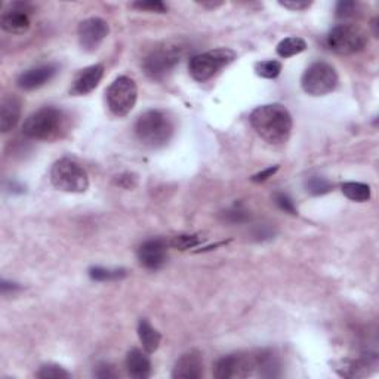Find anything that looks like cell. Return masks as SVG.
<instances>
[{
	"instance_id": "1",
	"label": "cell",
	"mask_w": 379,
	"mask_h": 379,
	"mask_svg": "<svg viewBox=\"0 0 379 379\" xmlns=\"http://www.w3.org/2000/svg\"><path fill=\"white\" fill-rule=\"evenodd\" d=\"M249 120L256 134L268 144L282 145L290 137L292 116L282 104L259 106L251 113Z\"/></svg>"
},
{
	"instance_id": "2",
	"label": "cell",
	"mask_w": 379,
	"mask_h": 379,
	"mask_svg": "<svg viewBox=\"0 0 379 379\" xmlns=\"http://www.w3.org/2000/svg\"><path fill=\"white\" fill-rule=\"evenodd\" d=\"M135 135L142 145L160 148L171 141L174 135V122L162 110H148L138 118Z\"/></svg>"
},
{
	"instance_id": "3",
	"label": "cell",
	"mask_w": 379,
	"mask_h": 379,
	"mask_svg": "<svg viewBox=\"0 0 379 379\" xmlns=\"http://www.w3.org/2000/svg\"><path fill=\"white\" fill-rule=\"evenodd\" d=\"M184 52L186 46L181 42H164L156 46L142 62L145 74L154 80H162L176 67Z\"/></svg>"
},
{
	"instance_id": "4",
	"label": "cell",
	"mask_w": 379,
	"mask_h": 379,
	"mask_svg": "<svg viewBox=\"0 0 379 379\" xmlns=\"http://www.w3.org/2000/svg\"><path fill=\"white\" fill-rule=\"evenodd\" d=\"M64 125L62 111L55 107H43L31 113L23 125V134L31 140L49 141L60 135Z\"/></svg>"
},
{
	"instance_id": "5",
	"label": "cell",
	"mask_w": 379,
	"mask_h": 379,
	"mask_svg": "<svg viewBox=\"0 0 379 379\" xmlns=\"http://www.w3.org/2000/svg\"><path fill=\"white\" fill-rule=\"evenodd\" d=\"M51 183L64 193H85L89 188V176L77 162L64 157L54 163Z\"/></svg>"
},
{
	"instance_id": "6",
	"label": "cell",
	"mask_w": 379,
	"mask_h": 379,
	"mask_svg": "<svg viewBox=\"0 0 379 379\" xmlns=\"http://www.w3.org/2000/svg\"><path fill=\"white\" fill-rule=\"evenodd\" d=\"M236 57V52L228 47L212 49V51L194 55L188 62V70L194 80L203 84L232 64Z\"/></svg>"
},
{
	"instance_id": "7",
	"label": "cell",
	"mask_w": 379,
	"mask_h": 379,
	"mask_svg": "<svg viewBox=\"0 0 379 379\" xmlns=\"http://www.w3.org/2000/svg\"><path fill=\"white\" fill-rule=\"evenodd\" d=\"M338 73L329 62L319 61L311 64L301 79L302 89L312 96L331 94L338 86Z\"/></svg>"
},
{
	"instance_id": "8",
	"label": "cell",
	"mask_w": 379,
	"mask_h": 379,
	"mask_svg": "<svg viewBox=\"0 0 379 379\" xmlns=\"http://www.w3.org/2000/svg\"><path fill=\"white\" fill-rule=\"evenodd\" d=\"M327 46L339 55H353L363 51L368 45L366 33L357 26L341 24L327 35Z\"/></svg>"
},
{
	"instance_id": "9",
	"label": "cell",
	"mask_w": 379,
	"mask_h": 379,
	"mask_svg": "<svg viewBox=\"0 0 379 379\" xmlns=\"http://www.w3.org/2000/svg\"><path fill=\"white\" fill-rule=\"evenodd\" d=\"M107 106L118 118L128 116L137 104L138 88L134 80L128 76H120L113 81L106 92Z\"/></svg>"
},
{
	"instance_id": "10",
	"label": "cell",
	"mask_w": 379,
	"mask_h": 379,
	"mask_svg": "<svg viewBox=\"0 0 379 379\" xmlns=\"http://www.w3.org/2000/svg\"><path fill=\"white\" fill-rule=\"evenodd\" d=\"M256 370V357L252 354H228L217 360L213 376L218 379L248 378Z\"/></svg>"
},
{
	"instance_id": "11",
	"label": "cell",
	"mask_w": 379,
	"mask_h": 379,
	"mask_svg": "<svg viewBox=\"0 0 379 379\" xmlns=\"http://www.w3.org/2000/svg\"><path fill=\"white\" fill-rule=\"evenodd\" d=\"M108 24L103 18H88L79 24V43L85 51L94 52L108 36Z\"/></svg>"
},
{
	"instance_id": "12",
	"label": "cell",
	"mask_w": 379,
	"mask_h": 379,
	"mask_svg": "<svg viewBox=\"0 0 379 379\" xmlns=\"http://www.w3.org/2000/svg\"><path fill=\"white\" fill-rule=\"evenodd\" d=\"M138 259L141 266L148 270H159L168 259V244L162 239H152L144 242L138 249Z\"/></svg>"
},
{
	"instance_id": "13",
	"label": "cell",
	"mask_w": 379,
	"mask_h": 379,
	"mask_svg": "<svg viewBox=\"0 0 379 379\" xmlns=\"http://www.w3.org/2000/svg\"><path fill=\"white\" fill-rule=\"evenodd\" d=\"M57 72H58V67L55 64L38 65V67H33L21 73L18 80H16V84H18V86L24 91H35L46 85L49 80H52Z\"/></svg>"
},
{
	"instance_id": "14",
	"label": "cell",
	"mask_w": 379,
	"mask_h": 379,
	"mask_svg": "<svg viewBox=\"0 0 379 379\" xmlns=\"http://www.w3.org/2000/svg\"><path fill=\"white\" fill-rule=\"evenodd\" d=\"M30 6L26 4H15L9 11H6L2 18H0V26L12 35H23L30 28V18L28 12Z\"/></svg>"
},
{
	"instance_id": "15",
	"label": "cell",
	"mask_w": 379,
	"mask_h": 379,
	"mask_svg": "<svg viewBox=\"0 0 379 379\" xmlns=\"http://www.w3.org/2000/svg\"><path fill=\"white\" fill-rule=\"evenodd\" d=\"M203 375V360L197 351H190L181 356L174 368L172 378L175 379H197Z\"/></svg>"
},
{
	"instance_id": "16",
	"label": "cell",
	"mask_w": 379,
	"mask_h": 379,
	"mask_svg": "<svg viewBox=\"0 0 379 379\" xmlns=\"http://www.w3.org/2000/svg\"><path fill=\"white\" fill-rule=\"evenodd\" d=\"M103 76H104V65L101 64H95L91 65V67L80 70L79 74L74 77L70 92L73 95H86L100 85Z\"/></svg>"
},
{
	"instance_id": "17",
	"label": "cell",
	"mask_w": 379,
	"mask_h": 379,
	"mask_svg": "<svg viewBox=\"0 0 379 379\" xmlns=\"http://www.w3.org/2000/svg\"><path fill=\"white\" fill-rule=\"evenodd\" d=\"M21 118V103L15 95H8L0 104V129L4 134L12 130Z\"/></svg>"
},
{
	"instance_id": "18",
	"label": "cell",
	"mask_w": 379,
	"mask_h": 379,
	"mask_svg": "<svg viewBox=\"0 0 379 379\" xmlns=\"http://www.w3.org/2000/svg\"><path fill=\"white\" fill-rule=\"evenodd\" d=\"M126 369L132 378L145 379L152 375V361L144 351L134 349L128 353Z\"/></svg>"
},
{
	"instance_id": "19",
	"label": "cell",
	"mask_w": 379,
	"mask_h": 379,
	"mask_svg": "<svg viewBox=\"0 0 379 379\" xmlns=\"http://www.w3.org/2000/svg\"><path fill=\"white\" fill-rule=\"evenodd\" d=\"M138 336L141 339V344H142L145 353L152 354L159 349L160 341H162V335L147 320H141L140 322V324H138Z\"/></svg>"
},
{
	"instance_id": "20",
	"label": "cell",
	"mask_w": 379,
	"mask_h": 379,
	"mask_svg": "<svg viewBox=\"0 0 379 379\" xmlns=\"http://www.w3.org/2000/svg\"><path fill=\"white\" fill-rule=\"evenodd\" d=\"M256 357V370L264 378H276L280 375V361L271 351H261Z\"/></svg>"
},
{
	"instance_id": "21",
	"label": "cell",
	"mask_w": 379,
	"mask_h": 379,
	"mask_svg": "<svg viewBox=\"0 0 379 379\" xmlns=\"http://www.w3.org/2000/svg\"><path fill=\"white\" fill-rule=\"evenodd\" d=\"M342 194L353 202H368L370 199V187L363 183H345L341 187Z\"/></svg>"
},
{
	"instance_id": "22",
	"label": "cell",
	"mask_w": 379,
	"mask_h": 379,
	"mask_svg": "<svg viewBox=\"0 0 379 379\" xmlns=\"http://www.w3.org/2000/svg\"><path fill=\"white\" fill-rule=\"evenodd\" d=\"M307 49V42L301 38H286L277 45V54L282 58H290L293 55H298Z\"/></svg>"
},
{
	"instance_id": "23",
	"label": "cell",
	"mask_w": 379,
	"mask_h": 379,
	"mask_svg": "<svg viewBox=\"0 0 379 379\" xmlns=\"http://www.w3.org/2000/svg\"><path fill=\"white\" fill-rule=\"evenodd\" d=\"M255 73L264 79H276L282 73V62L276 60L261 61L255 64Z\"/></svg>"
},
{
	"instance_id": "24",
	"label": "cell",
	"mask_w": 379,
	"mask_h": 379,
	"mask_svg": "<svg viewBox=\"0 0 379 379\" xmlns=\"http://www.w3.org/2000/svg\"><path fill=\"white\" fill-rule=\"evenodd\" d=\"M89 276L98 282H108V280H118L126 276L125 270H108V268H101L95 267L89 270Z\"/></svg>"
},
{
	"instance_id": "25",
	"label": "cell",
	"mask_w": 379,
	"mask_h": 379,
	"mask_svg": "<svg viewBox=\"0 0 379 379\" xmlns=\"http://www.w3.org/2000/svg\"><path fill=\"white\" fill-rule=\"evenodd\" d=\"M307 190L315 194V196H320V194H326L332 190V184L329 183L326 178H320V176H311L307 181Z\"/></svg>"
},
{
	"instance_id": "26",
	"label": "cell",
	"mask_w": 379,
	"mask_h": 379,
	"mask_svg": "<svg viewBox=\"0 0 379 379\" xmlns=\"http://www.w3.org/2000/svg\"><path fill=\"white\" fill-rule=\"evenodd\" d=\"M70 376L72 375L67 370L57 365H45L38 372V378L42 379H67Z\"/></svg>"
},
{
	"instance_id": "27",
	"label": "cell",
	"mask_w": 379,
	"mask_h": 379,
	"mask_svg": "<svg viewBox=\"0 0 379 379\" xmlns=\"http://www.w3.org/2000/svg\"><path fill=\"white\" fill-rule=\"evenodd\" d=\"M274 202L280 209L290 213V215H296V213H298V210H296V208H295L293 200L285 193H276L274 194Z\"/></svg>"
},
{
	"instance_id": "28",
	"label": "cell",
	"mask_w": 379,
	"mask_h": 379,
	"mask_svg": "<svg viewBox=\"0 0 379 379\" xmlns=\"http://www.w3.org/2000/svg\"><path fill=\"white\" fill-rule=\"evenodd\" d=\"M199 243H202V239L197 237V236H178L172 240L174 248L183 249V251L194 248V246H197Z\"/></svg>"
},
{
	"instance_id": "29",
	"label": "cell",
	"mask_w": 379,
	"mask_h": 379,
	"mask_svg": "<svg viewBox=\"0 0 379 379\" xmlns=\"http://www.w3.org/2000/svg\"><path fill=\"white\" fill-rule=\"evenodd\" d=\"M132 6L141 9V11H150V12H159V13H164L168 11V6L164 5L163 2H137V4H132Z\"/></svg>"
},
{
	"instance_id": "30",
	"label": "cell",
	"mask_w": 379,
	"mask_h": 379,
	"mask_svg": "<svg viewBox=\"0 0 379 379\" xmlns=\"http://www.w3.org/2000/svg\"><path fill=\"white\" fill-rule=\"evenodd\" d=\"M357 4L356 2H339L336 5V16L338 18H350V16L356 15Z\"/></svg>"
},
{
	"instance_id": "31",
	"label": "cell",
	"mask_w": 379,
	"mask_h": 379,
	"mask_svg": "<svg viewBox=\"0 0 379 379\" xmlns=\"http://www.w3.org/2000/svg\"><path fill=\"white\" fill-rule=\"evenodd\" d=\"M95 376L101 378V379H108V378H116L118 373L114 372V368L110 365H100L95 370Z\"/></svg>"
},
{
	"instance_id": "32",
	"label": "cell",
	"mask_w": 379,
	"mask_h": 379,
	"mask_svg": "<svg viewBox=\"0 0 379 379\" xmlns=\"http://www.w3.org/2000/svg\"><path fill=\"white\" fill-rule=\"evenodd\" d=\"M277 171H278V166H270L267 169L261 171L259 174L254 175L252 176V181H254V183H264V181H267L268 178H271Z\"/></svg>"
},
{
	"instance_id": "33",
	"label": "cell",
	"mask_w": 379,
	"mask_h": 379,
	"mask_svg": "<svg viewBox=\"0 0 379 379\" xmlns=\"http://www.w3.org/2000/svg\"><path fill=\"white\" fill-rule=\"evenodd\" d=\"M118 184L120 187H125V188H132V187H135L137 184V178L134 175H130V174H123L120 176H118Z\"/></svg>"
},
{
	"instance_id": "34",
	"label": "cell",
	"mask_w": 379,
	"mask_h": 379,
	"mask_svg": "<svg viewBox=\"0 0 379 379\" xmlns=\"http://www.w3.org/2000/svg\"><path fill=\"white\" fill-rule=\"evenodd\" d=\"M280 5L292 9V11H302L311 6V2H280Z\"/></svg>"
}]
</instances>
